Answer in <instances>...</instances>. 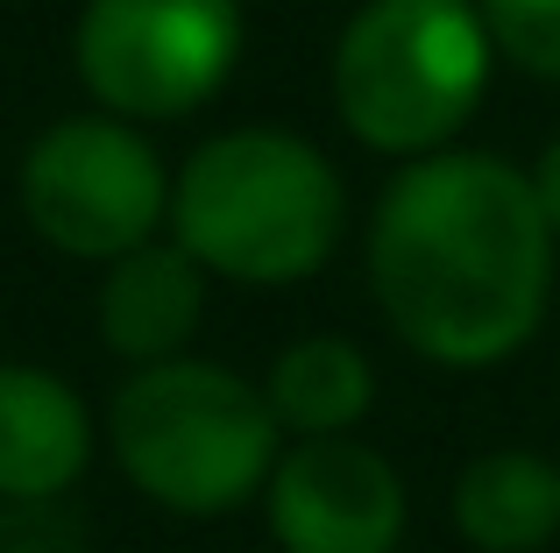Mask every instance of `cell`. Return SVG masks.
<instances>
[{"label":"cell","mask_w":560,"mask_h":553,"mask_svg":"<svg viewBox=\"0 0 560 553\" xmlns=\"http://www.w3.org/2000/svg\"><path fill=\"white\" fill-rule=\"evenodd\" d=\"M553 242L533 170L482 150H433L411 156L376 199L370 291L411 355L490 369L547 319Z\"/></svg>","instance_id":"obj_1"},{"label":"cell","mask_w":560,"mask_h":553,"mask_svg":"<svg viewBox=\"0 0 560 553\" xmlns=\"http://www.w3.org/2000/svg\"><path fill=\"white\" fill-rule=\"evenodd\" d=\"M348 192L291 128H228L171 178V242L228 284H305L334 256Z\"/></svg>","instance_id":"obj_2"},{"label":"cell","mask_w":560,"mask_h":553,"mask_svg":"<svg viewBox=\"0 0 560 553\" xmlns=\"http://www.w3.org/2000/svg\"><path fill=\"white\" fill-rule=\"evenodd\" d=\"M107 447L128 483L178 518L242 511L248 497H262L284 455L262 384L199 355H171L128 376L107 404Z\"/></svg>","instance_id":"obj_3"},{"label":"cell","mask_w":560,"mask_h":553,"mask_svg":"<svg viewBox=\"0 0 560 553\" xmlns=\"http://www.w3.org/2000/svg\"><path fill=\"white\" fill-rule=\"evenodd\" d=\"M490 57L476 0H370L334 43V114L376 156H433L476 114Z\"/></svg>","instance_id":"obj_4"},{"label":"cell","mask_w":560,"mask_h":553,"mask_svg":"<svg viewBox=\"0 0 560 553\" xmlns=\"http://www.w3.org/2000/svg\"><path fill=\"white\" fill-rule=\"evenodd\" d=\"M14 199L57 256L107 270L171 221V170L121 114H65L22 150Z\"/></svg>","instance_id":"obj_5"},{"label":"cell","mask_w":560,"mask_h":553,"mask_svg":"<svg viewBox=\"0 0 560 553\" xmlns=\"http://www.w3.org/2000/svg\"><path fill=\"white\" fill-rule=\"evenodd\" d=\"M71 64L100 114L185 121L242 64V0H85Z\"/></svg>","instance_id":"obj_6"},{"label":"cell","mask_w":560,"mask_h":553,"mask_svg":"<svg viewBox=\"0 0 560 553\" xmlns=\"http://www.w3.org/2000/svg\"><path fill=\"white\" fill-rule=\"evenodd\" d=\"M270 540L284 553H397L405 540V475L355 433L299 440L262 483Z\"/></svg>","instance_id":"obj_7"},{"label":"cell","mask_w":560,"mask_h":553,"mask_svg":"<svg viewBox=\"0 0 560 553\" xmlns=\"http://www.w3.org/2000/svg\"><path fill=\"white\" fill-rule=\"evenodd\" d=\"M93 469V412L57 369L0 362V504H57Z\"/></svg>","instance_id":"obj_8"},{"label":"cell","mask_w":560,"mask_h":553,"mask_svg":"<svg viewBox=\"0 0 560 553\" xmlns=\"http://www.w3.org/2000/svg\"><path fill=\"white\" fill-rule=\"evenodd\" d=\"M93 313H100V341L121 362H136V369L171 362L191 348V333L206 319V270L178 242H142V249L107 263Z\"/></svg>","instance_id":"obj_9"},{"label":"cell","mask_w":560,"mask_h":553,"mask_svg":"<svg viewBox=\"0 0 560 553\" xmlns=\"http://www.w3.org/2000/svg\"><path fill=\"white\" fill-rule=\"evenodd\" d=\"M454 526L476 553H539L560 532V469L533 447H490L454 483Z\"/></svg>","instance_id":"obj_10"},{"label":"cell","mask_w":560,"mask_h":553,"mask_svg":"<svg viewBox=\"0 0 560 553\" xmlns=\"http://www.w3.org/2000/svg\"><path fill=\"white\" fill-rule=\"evenodd\" d=\"M262 404H270L277 433H299V440H334V433H355L376 404V369L348 333H305L262 376Z\"/></svg>","instance_id":"obj_11"},{"label":"cell","mask_w":560,"mask_h":553,"mask_svg":"<svg viewBox=\"0 0 560 553\" xmlns=\"http://www.w3.org/2000/svg\"><path fill=\"white\" fill-rule=\"evenodd\" d=\"M490 43L533 79H560V0H482Z\"/></svg>","instance_id":"obj_12"},{"label":"cell","mask_w":560,"mask_h":553,"mask_svg":"<svg viewBox=\"0 0 560 553\" xmlns=\"http://www.w3.org/2000/svg\"><path fill=\"white\" fill-rule=\"evenodd\" d=\"M533 192H539V213H547V227L560 235V136L539 150V164H533Z\"/></svg>","instance_id":"obj_13"}]
</instances>
